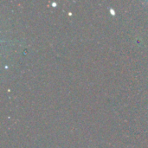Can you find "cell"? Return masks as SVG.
Segmentation results:
<instances>
[{"instance_id":"6da1fadb","label":"cell","mask_w":148,"mask_h":148,"mask_svg":"<svg viewBox=\"0 0 148 148\" xmlns=\"http://www.w3.org/2000/svg\"><path fill=\"white\" fill-rule=\"evenodd\" d=\"M109 10H110V13H112V15H113V16H114V15H115V12H114V10L113 9H110Z\"/></svg>"}]
</instances>
